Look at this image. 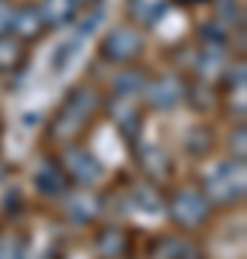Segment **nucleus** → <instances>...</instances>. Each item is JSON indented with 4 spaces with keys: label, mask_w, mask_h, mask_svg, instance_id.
<instances>
[{
    "label": "nucleus",
    "mask_w": 247,
    "mask_h": 259,
    "mask_svg": "<svg viewBox=\"0 0 247 259\" xmlns=\"http://www.w3.org/2000/svg\"><path fill=\"white\" fill-rule=\"evenodd\" d=\"M26 44L15 35H0V72H15L26 61Z\"/></svg>",
    "instance_id": "nucleus-9"
},
{
    "label": "nucleus",
    "mask_w": 247,
    "mask_h": 259,
    "mask_svg": "<svg viewBox=\"0 0 247 259\" xmlns=\"http://www.w3.org/2000/svg\"><path fill=\"white\" fill-rule=\"evenodd\" d=\"M46 29H61L78 18V0H40L35 6Z\"/></svg>",
    "instance_id": "nucleus-6"
},
{
    "label": "nucleus",
    "mask_w": 247,
    "mask_h": 259,
    "mask_svg": "<svg viewBox=\"0 0 247 259\" xmlns=\"http://www.w3.org/2000/svg\"><path fill=\"white\" fill-rule=\"evenodd\" d=\"M127 9L138 26H153L164 18V12L170 9V0H127Z\"/></svg>",
    "instance_id": "nucleus-8"
},
{
    "label": "nucleus",
    "mask_w": 247,
    "mask_h": 259,
    "mask_svg": "<svg viewBox=\"0 0 247 259\" xmlns=\"http://www.w3.org/2000/svg\"><path fill=\"white\" fill-rule=\"evenodd\" d=\"M141 164L150 173H158V170H167L170 167V158H167L164 150L153 147V144H141Z\"/></svg>",
    "instance_id": "nucleus-10"
},
{
    "label": "nucleus",
    "mask_w": 247,
    "mask_h": 259,
    "mask_svg": "<svg viewBox=\"0 0 247 259\" xmlns=\"http://www.w3.org/2000/svg\"><path fill=\"white\" fill-rule=\"evenodd\" d=\"M43 32H46V26H43V20H40L35 6H20V9H15L9 35H15L18 40H23V44H32V40H37Z\"/></svg>",
    "instance_id": "nucleus-7"
},
{
    "label": "nucleus",
    "mask_w": 247,
    "mask_h": 259,
    "mask_svg": "<svg viewBox=\"0 0 247 259\" xmlns=\"http://www.w3.org/2000/svg\"><path fill=\"white\" fill-rule=\"evenodd\" d=\"M101 0H78V6H98Z\"/></svg>",
    "instance_id": "nucleus-12"
},
{
    "label": "nucleus",
    "mask_w": 247,
    "mask_h": 259,
    "mask_svg": "<svg viewBox=\"0 0 247 259\" xmlns=\"http://www.w3.org/2000/svg\"><path fill=\"white\" fill-rule=\"evenodd\" d=\"M98 110H101V95L95 93L92 87H86V83H83V87H75L72 93L66 95L64 107L58 110L49 133H52L58 141H72L81 130L89 127L92 115Z\"/></svg>",
    "instance_id": "nucleus-1"
},
{
    "label": "nucleus",
    "mask_w": 247,
    "mask_h": 259,
    "mask_svg": "<svg viewBox=\"0 0 247 259\" xmlns=\"http://www.w3.org/2000/svg\"><path fill=\"white\" fill-rule=\"evenodd\" d=\"M12 18H15V6L9 0H0V35H9Z\"/></svg>",
    "instance_id": "nucleus-11"
},
{
    "label": "nucleus",
    "mask_w": 247,
    "mask_h": 259,
    "mask_svg": "<svg viewBox=\"0 0 247 259\" xmlns=\"http://www.w3.org/2000/svg\"><path fill=\"white\" fill-rule=\"evenodd\" d=\"M144 35L132 26H118L112 29L110 35L104 37L101 44V58L104 61H110V64H135L138 58L144 55Z\"/></svg>",
    "instance_id": "nucleus-2"
},
{
    "label": "nucleus",
    "mask_w": 247,
    "mask_h": 259,
    "mask_svg": "<svg viewBox=\"0 0 247 259\" xmlns=\"http://www.w3.org/2000/svg\"><path fill=\"white\" fill-rule=\"evenodd\" d=\"M144 95L153 110H175L187 95V83L178 75H161V78H153L150 83H144Z\"/></svg>",
    "instance_id": "nucleus-3"
},
{
    "label": "nucleus",
    "mask_w": 247,
    "mask_h": 259,
    "mask_svg": "<svg viewBox=\"0 0 247 259\" xmlns=\"http://www.w3.org/2000/svg\"><path fill=\"white\" fill-rule=\"evenodd\" d=\"M244 190V167L241 161H224L210 173V182H207V193L213 199H236Z\"/></svg>",
    "instance_id": "nucleus-4"
},
{
    "label": "nucleus",
    "mask_w": 247,
    "mask_h": 259,
    "mask_svg": "<svg viewBox=\"0 0 247 259\" xmlns=\"http://www.w3.org/2000/svg\"><path fill=\"white\" fill-rule=\"evenodd\" d=\"M64 170H66V176H72L75 182H81V185H92L95 179L101 176V161L92 156L89 150L69 144L66 153H64Z\"/></svg>",
    "instance_id": "nucleus-5"
}]
</instances>
